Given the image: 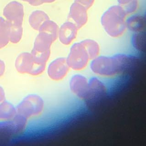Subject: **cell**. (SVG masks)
Listing matches in <instances>:
<instances>
[{"mask_svg":"<svg viewBox=\"0 0 146 146\" xmlns=\"http://www.w3.org/2000/svg\"><path fill=\"white\" fill-rule=\"evenodd\" d=\"M136 62V57L124 53L100 56L91 60V72L99 77L111 78L127 70Z\"/></svg>","mask_w":146,"mask_h":146,"instance_id":"6da1fadb","label":"cell"},{"mask_svg":"<svg viewBox=\"0 0 146 146\" xmlns=\"http://www.w3.org/2000/svg\"><path fill=\"white\" fill-rule=\"evenodd\" d=\"M125 12L119 7H113L103 16L101 19L103 29L110 37L119 38L126 32Z\"/></svg>","mask_w":146,"mask_h":146,"instance_id":"7a4b0ae2","label":"cell"},{"mask_svg":"<svg viewBox=\"0 0 146 146\" xmlns=\"http://www.w3.org/2000/svg\"><path fill=\"white\" fill-rule=\"evenodd\" d=\"M45 107L44 100L40 95L31 94L23 98L16 106L17 115L27 119L40 115Z\"/></svg>","mask_w":146,"mask_h":146,"instance_id":"3957f363","label":"cell"},{"mask_svg":"<svg viewBox=\"0 0 146 146\" xmlns=\"http://www.w3.org/2000/svg\"><path fill=\"white\" fill-rule=\"evenodd\" d=\"M28 119L19 115L6 121H0V143L10 140L25 131Z\"/></svg>","mask_w":146,"mask_h":146,"instance_id":"277c9868","label":"cell"},{"mask_svg":"<svg viewBox=\"0 0 146 146\" xmlns=\"http://www.w3.org/2000/svg\"><path fill=\"white\" fill-rule=\"evenodd\" d=\"M66 59L70 68L76 71L85 69L91 61L82 41L72 45Z\"/></svg>","mask_w":146,"mask_h":146,"instance_id":"5b68a950","label":"cell"},{"mask_svg":"<svg viewBox=\"0 0 146 146\" xmlns=\"http://www.w3.org/2000/svg\"><path fill=\"white\" fill-rule=\"evenodd\" d=\"M15 66L19 73L37 76L45 71L46 64L36 62L31 53L25 52L19 54L17 57Z\"/></svg>","mask_w":146,"mask_h":146,"instance_id":"8992f818","label":"cell"},{"mask_svg":"<svg viewBox=\"0 0 146 146\" xmlns=\"http://www.w3.org/2000/svg\"><path fill=\"white\" fill-rule=\"evenodd\" d=\"M69 86L71 92L81 100H88L92 97L88 79L84 75L76 74L72 76L70 80Z\"/></svg>","mask_w":146,"mask_h":146,"instance_id":"52a82bcc","label":"cell"},{"mask_svg":"<svg viewBox=\"0 0 146 146\" xmlns=\"http://www.w3.org/2000/svg\"><path fill=\"white\" fill-rule=\"evenodd\" d=\"M66 58L58 57L52 60L47 67V74L50 79L59 81L64 79L69 72Z\"/></svg>","mask_w":146,"mask_h":146,"instance_id":"ba28073f","label":"cell"},{"mask_svg":"<svg viewBox=\"0 0 146 146\" xmlns=\"http://www.w3.org/2000/svg\"><path fill=\"white\" fill-rule=\"evenodd\" d=\"M3 14L7 20L11 23L22 26L25 13L22 4L17 1H11L4 8Z\"/></svg>","mask_w":146,"mask_h":146,"instance_id":"9c48e42d","label":"cell"},{"mask_svg":"<svg viewBox=\"0 0 146 146\" xmlns=\"http://www.w3.org/2000/svg\"><path fill=\"white\" fill-rule=\"evenodd\" d=\"M78 28L72 22L65 23L59 29L58 38L60 43L65 45L71 44L78 35Z\"/></svg>","mask_w":146,"mask_h":146,"instance_id":"30bf717a","label":"cell"},{"mask_svg":"<svg viewBox=\"0 0 146 146\" xmlns=\"http://www.w3.org/2000/svg\"><path fill=\"white\" fill-rule=\"evenodd\" d=\"M85 8L84 6L76 2L71 6L70 19L72 20V22L74 23L78 29L84 27L87 22L88 17Z\"/></svg>","mask_w":146,"mask_h":146,"instance_id":"8fae6325","label":"cell"},{"mask_svg":"<svg viewBox=\"0 0 146 146\" xmlns=\"http://www.w3.org/2000/svg\"><path fill=\"white\" fill-rule=\"evenodd\" d=\"M126 29L133 33L143 32L146 29V17L143 15L132 16L126 19Z\"/></svg>","mask_w":146,"mask_h":146,"instance_id":"7c38bea8","label":"cell"},{"mask_svg":"<svg viewBox=\"0 0 146 146\" xmlns=\"http://www.w3.org/2000/svg\"><path fill=\"white\" fill-rule=\"evenodd\" d=\"M17 115L16 106L6 100L0 103V121L13 118Z\"/></svg>","mask_w":146,"mask_h":146,"instance_id":"4fadbf2b","label":"cell"},{"mask_svg":"<svg viewBox=\"0 0 146 146\" xmlns=\"http://www.w3.org/2000/svg\"><path fill=\"white\" fill-rule=\"evenodd\" d=\"M48 20L49 17L44 12L41 11H35L33 12L29 16V25L33 29L38 31L41 26Z\"/></svg>","mask_w":146,"mask_h":146,"instance_id":"5bb4252c","label":"cell"},{"mask_svg":"<svg viewBox=\"0 0 146 146\" xmlns=\"http://www.w3.org/2000/svg\"><path fill=\"white\" fill-rule=\"evenodd\" d=\"M88 83L92 97L103 94L106 92V85L97 77H92L89 78Z\"/></svg>","mask_w":146,"mask_h":146,"instance_id":"9a60e30c","label":"cell"},{"mask_svg":"<svg viewBox=\"0 0 146 146\" xmlns=\"http://www.w3.org/2000/svg\"><path fill=\"white\" fill-rule=\"evenodd\" d=\"M9 23L0 17V49L5 47L9 41Z\"/></svg>","mask_w":146,"mask_h":146,"instance_id":"2e32d148","label":"cell"},{"mask_svg":"<svg viewBox=\"0 0 146 146\" xmlns=\"http://www.w3.org/2000/svg\"><path fill=\"white\" fill-rule=\"evenodd\" d=\"M88 53L91 60L100 56V46L99 43L93 39L87 38L82 40Z\"/></svg>","mask_w":146,"mask_h":146,"instance_id":"e0dca14e","label":"cell"},{"mask_svg":"<svg viewBox=\"0 0 146 146\" xmlns=\"http://www.w3.org/2000/svg\"><path fill=\"white\" fill-rule=\"evenodd\" d=\"M59 29V28L56 23L48 20L41 26L38 31L48 34L56 40L58 38Z\"/></svg>","mask_w":146,"mask_h":146,"instance_id":"ac0fdd59","label":"cell"},{"mask_svg":"<svg viewBox=\"0 0 146 146\" xmlns=\"http://www.w3.org/2000/svg\"><path fill=\"white\" fill-rule=\"evenodd\" d=\"M9 25V41L13 44H17L21 40L22 37L23 32L22 26L15 25L10 23Z\"/></svg>","mask_w":146,"mask_h":146,"instance_id":"d6986e66","label":"cell"},{"mask_svg":"<svg viewBox=\"0 0 146 146\" xmlns=\"http://www.w3.org/2000/svg\"><path fill=\"white\" fill-rule=\"evenodd\" d=\"M145 32L132 34L131 42L132 45L137 50H143V46L145 45Z\"/></svg>","mask_w":146,"mask_h":146,"instance_id":"ffe728a7","label":"cell"},{"mask_svg":"<svg viewBox=\"0 0 146 146\" xmlns=\"http://www.w3.org/2000/svg\"><path fill=\"white\" fill-rule=\"evenodd\" d=\"M94 0H76V3L79 4L84 7L85 8H88L91 6Z\"/></svg>","mask_w":146,"mask_h":146,"instance_id":"44dd1931","label":"cell"},{"mask_svg":"<svg viewBox=\"0 0 146 146\" xmlns=\"http://www.w3.org/2000/svg\"><path fill=\"white\" fill-rule=\"evenodd\" d=\"M28 3L33 6H38L46 3V0H28Z\"/></svg>","mask_w":146,"mask_h":146,"instance_id":"7402d4cb","label":"cell"},{"mask_svg":"<svg viewBox=\"0 0 146 146\" xmlns=\"http://www.w3.org/2000/svg\"><path fill=\"white\" fill-rule=\"evenodd\" d=\"M6 66L5 63L3 60L0 59V78H1L5 73Z\"/></svg>","mask_w":146,"mask_h":146,"instance_id":"603a6c76","label":"cell"},{"mask_svg":"<svg viewBox=\"0 0 146 146\" xmlns=\"http://www.w3.org/2000/svg\"><path fill=\"white\" fill-rule=\"evenodd\" d=\"M6 100V93L5 90L0 85V103Z\"/></svg>","mask_w":146,"mask_h":146,"instance_id":"cb8c5ba5","label":"cell"},{"mask_svg":"<svg viewBox=\"0 0 146 146\" xmlns=\"http://www.w3.org/2000/svg\"><path fill=\"white\" fill-rule=\"evenodd\" d=\"M119 3L123 4H125L126 3H129L130 1H131V0H119Z\"/></svg>","mask_w":146,"mask_h":146,"instance_id":"d4e9b609","label":"cell"}]
</instances>
